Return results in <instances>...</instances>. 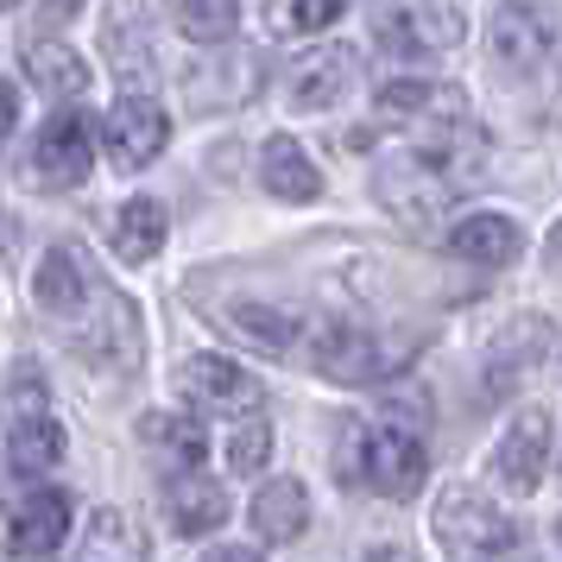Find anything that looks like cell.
<instances>
[{
    "label": "cell",
    "mask_w": 562,
    "mask_h": 562,
    "mask_svg": "<svg viewBox=\"0 0 562 562\" xmlns=\"http://www.w3.org/2000/svg\"><path fill=\"white\" fill-rule=\"evenodd\" d=\"M165 139H171V121H165V108L158 102H146V95H121V102L108 108L102 146H108V158H114L121 171H146V165L165 153Z\"/></svg>",
    "instance_id": "8"
},
{
    "label": "cell",
    "mask_w": 562,
    "mask_h": 562,
    "mask_svg": "<svg viewBox=\"0 0 562 562\" xmlns=\"http://www.w3.org/2000/svg\"><path fill=\"white\" fill-rule=\"evenodd\" d=\"M557 550H562V518H557Z\"/></svg>",
    "instance_id": "33"
},
{
    "label": "cell",
    "mask_w": 562,
    "mask_h": 562,
    "mask_svg": "<svg viewBox=\"0 0 562 562\" xmlns=\"http://www.w3.org/2000/svg\"><path fill=\"white\" fill-rule=\"evenodd\" d=\"M77 562H146V537L127 512H95L89 531H82Z\"/></svg>",
    "instance_id": "22"
},
{
    "label": "cell",
    "mask_w": 562,
    "mask_h": 562,
    "mask_svg": "<svg viewBox=\"0 0 562 562\" xmlns=\"http://www.w3.org/2000/svg\"><path fill=\"white\" fill-rule=\"evenodd\" d=\"M430 531L449 557H499L518 543V525L506 518V506H493L481 486H449L430 512Z\"/></svg>",
    "instance_id": "4"
},
{
    "label": "cell",
    "mask_w": 562,
    "mask_h": 562,
    "mask_svg": "<svg viewBox=\"0 0 562 562\" xmlns=\"http://www.w3.org/2000/svg\"><path fill=\"white\" fill-rule=\"evenodd\" d=\"M57 461H64V430L52 417L13 424V474H52Z\"/></svg>",
    "instance_id": "25"
},
{
    "label": "cell",
    "mask_w": 562,
    "mask_h": 562,
    "mask_svg": "<svg viewBox=\"0 0 562 562\" xmlns=\"http://www.w3.org/2000/svg\"><path fill=\"white\" fill-rule=\"evenodd\" d=\"M272 20H279V26H291V32H323V26H335V20H341V7H335V0H297V7H279Z\"/></svg>",
    "instance_id": "28"
},
{
    "label": "cell",
    "mask_w": 562,
    "mask_h": 562,
    "mask_svg": "<svg viewBox=\"0 0 562 562\" xmlns=\"http://www.w3.org/2000/svg\"><path fill=\"white\" fill-rule=\"evenodd\" d=\"M468 20H461V7H380L373 13V38H380L385 57H436V52H456Z\"/></svg>",
    "instance_id": "6"
},
{
    "label": "cell",
    "mask_w": 562,
    "mask_h": 562,
    "mask_svg": "<svg viewBox=\"0 0 562 562\" xmlns=\"http://www.w3.org/2000/svg\"><path fill=\"white\" fill-rule=\"evenodd\" d=\"M139 442L153 449L158 461H171L178 474H203V424L190 417V411H153V417H139Z\"/></svg>",
    "instance_id": "19"
},
{
    "label": "cell",
    "mask_w": 562,
    "mask_h": 562,
    "mask_svg": "<svg viewBox=\"0 0 562 562\" xmlns=\"http://www.w3.org/2000/svg\"><path fill=\"white\" fill-rule=\"evenodd\" d=\"M32 183H45V190H77L89 178V165H95V127L82 121V114H52L45 127H38V146H32Z\"/></svg>",
    "instance_id": "7"
},
{
    "label": "cell",
    "mask_w": 562,
    "mask_h": 562,
    "mask_svg": "<svg viewBox=\"0 0 562 562\" xmlns=\"http://www.w3.org/2000/svg\"><path fill=\"white\" fill-rule=\"evenodd\" d=\"M355 52L348 45H316V52L291 70V95L284 102L291 108H304V114H323V108H335L348 89H355Z\"/></svg>",
    "instance_id": "13"
},
{
    "label": "cell",
    "mask_w": 562,
    "mask_h": 562,
    "mask_svg": "<svg viewBox=\"0 0 562 562\" xmlns=\"http://www.w3.org/2000/svg\"><path fill=\"white\" fill-rule=\"evenodd\" d=\"M178 392L196 411H254L259 398H266L254 373H247V367H234V360H222V355L183 360V367H178Z\"/></svg>",
    "instance_id": "10"
},
{
    "label": "cell",
    "mask_w": 562,
    "mask_h": 562,
    "mask_svg": "<svg viewBox=\"0 0 562 562\" xmlns=\"http://www.w3.org/2000/svg\"><path fill=\"white\" fill-rule=\"evenodd\" d=\"M272 461V424L266 417H240L228 430V474H259Z\"/></svg>",
    "instance_id": "26"
},
{
    "label": "cell",
    "mask_w": 562,
    "mask_h": 562,
    "mask_svg": "<svg viewBox=\"0 0 562 562\" xmlns=\"http://www.w3.org/2000/svg\"><path fill=\"white\" fill-rule=\"evenodd\" d=\"M360 562H417V557H411V550H398V543H373Z\"/></svg>",
    "instance_id": "31"
},
{
    "label": "cell",
    "mask_w": 562,
    "mask_h": 562,
    "mask_svg": "<svg viewBox=\"0 0 562 562\" xmlns=\"http://www.w3.org/2000/svg\"><path fill=\"white\" fill-rule=\"evenodd\" d=\"M32 304L45 310V316H77V310L95 304L77 247H52V254L38 259V272H32Z\"/></svg>",
    "instance_id": "18"
},
{
    "label": "cell",
    "mask_w": 562,
    "mask_h": 562,
    "mask_svg": "<svg viewBox=\"0 0 562 562\" xmlns=\"http://www.w3.org/2000/svg\"><path fill=\"white\" fill-rule=\"evenodd\" d=\"M259 183H266V196H279V203H316V196H323V171H316V158H310L291 133H272V139L259 146Z\"/></svg>",
    "instance_id": "15"
},
{
    "label": "cell",
    "mask_w": 562,
    "mask_h": 562,
    "mask_svg": "<svg viewBox=\"0 0 562 562\" xmlns=\"http://www.w3.org/2000/svg\"><path fill=\"white\" fill-rule=\"evenodd\" d=\"M543 468H550V411L525 405L506 424V436L493 442V456H486V481L499 486L506 499H531L537 481H543Z\"/></svg>",
    "instance_id": "5"
},
{
    "label": "cell",
    "mask_w": 562,
    "mask_h": 562,
    "mask_svg": "<svg viewBox=\"0 0 562 562\" xmlns=\"http://www.w3.org/2000/svg\"><path fill=\"white\" fill-rule=\"evenodd\" d=\"M550 348H557V329L543 316H506L486 348V385H518L537 360H550Z\"/></svg>",
    "instance_id": "11"
},
{
    "label": "cell",
    "mask_w": 562,
    "mask_h": 562,
    "mask_svg": "<svg viewBox=\"0 0 562 562\" xmlns=\"http://www.w3.org/2000/svg\"><path fill=\"white\" fill-rule=\"evenodd\" d=\"M380 114L385 121H417L424 133L461 127L468 121V89L461 82H430V77H392L380 89Z\"/></svg>",
    "instance_id": "9"
},
{
    "label": "cell",
    "mask_w": 562,
    "mask_h": 562,
    "mask_svg": "<svg viewBox=\"0 0 562 562\" xmlns=\"http://www.w3.org/2000/svg\"><path fill=\"white\" fill-rule=\"evenodd\" d=\"M411 355H417L411 341L380 335V329H360V323H323V329H316V348H310L316 373H329V380H341V385H380V380H392V373H405Z\"/></svg>",
    "instance_id": "3"
},
{
    "label": "cell",
    "mask_w": 562,
    "mask_h": 562,
    "mask_svg": "<svg viewBox=\"0 0 562 562\" xmlns=\"http://www.w3.org/2000/svg\"><path fill=\"white\" fill-rule=\"evenodd\" d=\"M222 323H228L247 348H259V355H272V360H284L297 348V316H284V310H272V304H228Z\"/></svg>",
    "instance_id": "21"
},
{
    "label": "cell",
    "mask_w": 562,
    "mask_h": 562,
    "mask_svg": "<svg viewBox=\"0 0 562 562\" xmlns=\"http://www.w3.org/2000/svg\"><path fill=\"white\" fill-rule=\"evenodd\" d=\"M165 512H171V531L178 537H209L228 525V493L209 481V474H171L165 486Z\"/></svg>",
    "instance_id": "16"
},
{
    "label": "cell",
    "mask_w": 562,
    "mask_h": 562,
    "mask_svg": "<svg viewBox=\"0 0 562 562\" xmlns=\"http://www.w3.org/2000/svg\"><path fill=\"white\" fill-rule=\"evenodd\" d=\"M486 165V133L481 127H436L424 133L417 146H405L398 158H385L380 165V203L392 209V215H405L411 228H424V222H436L442 209L456 203L461 183H474Z\"/></svg>",
    "instance_id": "1"
},
{
    "label": "cell",
    "mask_w": 562,
    "mask_h": 562,
    "mask_svg": "<svg viewBox=\"0 0 562 562\" xmlns=\"http://www.w3.org/2000/svg\"><path fill=\"white\" fill-rule=\"evenodd\" d=\"M26 77L45 89V95H82L89 89V64H82L70 45L57 38H32L26 45Z\"/></svg>",
    "instance_id": "23"
},
{
    "label": "cell",
    "mask_w": 562,
    "mask_h": 562,
    "mask_svg": "<svg viewBox=\"0 0 562 562\" xmlns=\"http://www.w3.org/2000/svg\"><path fill=\"white\" fill-rule=\"evenodd\" d=\"M13 121H20V95L0 82V133H13Z\"/></svg>",
    "instance_id": "30"
},
{
    "label": "cell",
    "mask_w": 562,
    "mask_h": 562,
    "mask_svg": "<svg viewBox=\"0 0 562 562\" xmlns=\"http://www.w3.org/2000/svg\"><path fill=\"white\" fill-rule=\"evenodd\" d=\"M203 562H266L259 550H240V543H222V550H203Z\"/></svg>",
    "instance_id": "29"
},
{
    "label": "cell",
    "mask_w": 562,
    "mask_h": 562,
    "mask_svg": "<svg viewBox=\"0 0 562 562\" xmlns=\"http://www.w3.org/2000/svg\"><path fill=\"white\" fill-rule=\"evenodd\" d=\"M486 32H493L499 70H512V77H525V70H537L550 57V13L543 7H493Z\"/></svg>",
    "instance_id": "12"
},
{
    "label": "cell",
    "mask_w": 562,
    "mask_h": 562,
    "mask_svg": "<svg viewBox=\"0 0 562 562\" xmlns=\"http://www.w3.org/2000/svg\"><path fill=\"white\" fill-rule=\"evenodd\" d=\"M254 531L266 543H291V537H304L310 525V486L304 481H266L254 493Z\"/></svg>",
    "instance_id": "20"
},
{
    "label": "cell",
    "mask_w": 562,
    "mask_h": 562,
    "mask_svg": "<svg viewBox=\"0 0 562 562\" xmlns=\"http://www.w3.org/2000/svg\"><path fill=\"white\" fill-rule=\"evenodd\" d=\"M64 537H70V499H64V493H32V499H20V512L7 518V550L26 557V562L57 557Z\"/></svg>",
    "instance_id": "14"
},
{
    "label": "cell",
    "mask_w": 562,
    "mask_h": 562,
    "mask_svg": "<svg viewBox=\"0 0 562 562\" xmlns=\"http://www.w3.org/2000/svg\"><path fill=\"white\" fill-rule=\"evenodd\" d=\"M424 436L417 430H367V424H341L335 430V481L341 486H373L385 499H405L424 486Z\"/></svg>",
    "instance_id": "2"
},
{
    "label": "cell",
    "mask_w": 562,
    "mask_h": 562,
    "mask_svg": "<svg viewBox=\"0 0 562 562\" xmlns=\"http://www.w3.org/2000/svg\"><path fill=\"white\" fill-rule=\"evenodd\" d=\"M550 259H562V222L550 228Z\"/></svg>",
    "instance_id": "32"
},
{
    "label": "cell",
    "mask_w": 562,
    "mask_h": 562,
    "mask_svg": "<svg viewBox=\"0 0 562 562\" xmlns=\"http://www.w3.org/2000/svg\"><path fill=\"white\" fill-rule=\"evenodd\" d=\"M178 26L190 38H228L240 26V7H178Z\"/></svg>",
    "instance_id": "27"
},
{
    "label": "cell",
    "mask_w": 562,
    "mask_h": 562,
    "mask_svg": "<svg viewBox=\"0 0 562 562\" xmlns=\"http://www.w3.org/2000/svg\"><path fill=\"white\" fill-rule=\"evenodd\" d=\"M158 247H165V209L153 196H133L114 215V254L127 259V266H146V259H158Z\"/></svg>",
    "instance_id": "24"
},
{
    "label": "cell",
    "mask_w": 562,
    "mask_h": 562,
    "mask_svg": "<svg viewBox=\"0 0 562 562\" xmlns=\"http://www.w3.org/2000/svg\"><path fill=\"white\" fill-rule=\"evenodd\" d=\"M449 254L474 266H518L525 259V228L512 215H461L449 228Z\"/></svg>",
    "instance_id": "17"
}]
</instances>
